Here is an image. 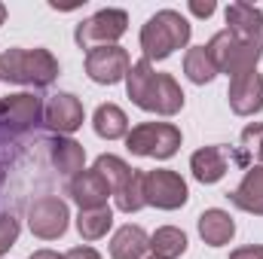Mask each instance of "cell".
<instances>
[{"label": "cell", "mask_w": 263, "mask_h": 259, "mask_svg": "<svg viewBox=\"0 0 263 259\" xmlns=\"http://www.w3.org/2000/svg\"><path fill=\"white\" fill-rule=\"evenodd\" d=\"M230 259H263V247H242V250H233Z\"/></svg>", "instance_id": "cell-28"}, {"label": "cell", "mask_w": 263, "mask_h": 259, "mask_svg": "<svg viewBox=\"0 0 263 259\" xmlns=\"http://www.w3.org/2000/svg\"><path fill=\"white\" fill-rule=\"evenodd\" d=\"M95 171L107 180V186H110V192L114 195L120 192V189L132 180V174H135L129 165H126L123 159H117V156H101V159L95 162Z\"/></svg>", "instance_id": "cell-22"}, {"label": "cell", "mask_w": 263, "mask_h": 259, "mask_svg": "<svg viewBox=\"0 0 263 259\" xmlns=\"http://www.w3.org/2000/svg\"><path fill=\"white\" fill-rule=\"evenodd\" d=\"M190 9L196 12V15H211L214 12V3L208 0V3H190Z\"/></svg>", "instance_id": "cell-30"}, {"label": "cell", "mask_w": 263, "mask_h": 259, "mask_svg": "<svg viewBox=\"0 0 263 259\" xmlns=\"http://www.w3.org/2000/svg\"><path fill=\"white\" fill-rule=\"evenodd\" d=\"M126 25H129V15L123 9H101L98 15H92L89 21L77 28V43L86 49L114 46V40L126 34Z\"/></svg>", "instance_id": "cell-6"}, {"label": "cell", "mask_w": 263, "mask_h": 259, "mask_svg": "<svg viewBox=\"0 0 263 259\" xmlns=\"http://www.w3.org/2000/svg\"><path fill=\"white\" fill-rule=\"evenodd\" d=\"M15 235H18V223H15L12 217H0V253H3L6 247H12Z\"/></svg>", "instance_id": "cell-27"}, {"label": "cell", "mask_w": 263, "mask_h": 259, "mask_svg": "<svg viewBox=\"0 0 263 259\" xmlns=\"http://www.w3.org/2000/svg\"><path fill=\"white\" fill-rule=\"evenodd\" d=\"M184 70H187V76H190L193 82H208V79H214V73H217V67H214V61H211V55H208L205 46H196V49L187 52Z\"/></svg>", "instance_id": "cell-24"}, {"label": "cell", "mask_w": 263, "mask_h": 259, "mask_svg": "<svg viewBox=\"0 0 263 259\" xmlns=\"http://www.w3.org/2000/svg\"><path fill=\"white\" fill-rule=\"evenodd\" d=\"M263 162V125H248L242 131V159L239 162Z\"/></svg>", "instance_id": "cell-26"}, {"label": "cell", "mask_w": 263, "mask_h": 259, "mask_svg": "<svg viewBox=\"0 0 263 259\" xmlns=\"http://www.w3.org/2000/svg\"><path fill=\"white\" fill-rule=\"evenodd\" d=\"M208 55L217 70H227L230 76H242V73H251L257 58L263 52V40H239L233 37L230 31H220L208 46Z\"/></svg>", "instance_id": "cell-4"}, {"label": "cell", "mask_w": 263, "mask_h": 259, "mask_svg": "<svg viewBox=\"0 0 263 259\" xmlns=\"http://www.w3.org/2000/svg\"><path fill=\"white\" fill-rule=\"evenodd\" d=\"M86 73L95 82H120L129 76V52L120 46H95L86 55Z\"/></svg>", "instance_id": "cell-8"}, {"label": "cell", "mask_w": 263, "mask_h": 259, "mask_svg": "<svg viewBox=\"0 0 263 259\" xmlns=\"http://www.w3.org/2000/svg\"><path fill=\"white\" fill-rule=\"evenodd\" d=\"M187 40H190V25H187V18H181V12H175V9H162V12H156L147 25H144V31H141V46H144V52H147V61L150 58H168L175 49H181V46H187Z\"/></svg>", "instance_id": "cell-2"}, {"label": "cell", "mask_w": 263, "mask_h": 259, "mask_svg": "<svg viewBox=\"0 0 263 259\" xmlns=\"http://www.w3.org/2000/svg\"><path fill=\"white\" fill-rule=\"evenodd\" d=\"M129 98L138 107L156 110L162 116H172V113H178L184 107L181 85L168 73H153L147 58L129 67Z\"/></svg>", "instance_id": "cell-1"}, {"label": "cell", "mask_w": 263, "mask_h": 259, "mask_svg": "<svg viewBox=\"0 0 263 259\" xmlns=\"http://www.w3.org/2000/svg\"><path fill=\"white\" fill-rule=\"evenodd\" d=\"M37 116H40V98L34 95H12L0 101V122L9 128H25L37 122Z\"/></svg>", "instance_id": "cell-13"}, {"label": "cell", "mask_w": 263, "mask_h": 259, "mask_svg": "<svg viewBox=\"0 0 263 259\" xmlns=\"http://www.w3.org/2000/svg\"><path fill=\"white\" fill-rule=\"evenodd\" d=\"M144 201L162 210H175L187 201V183L175 171H147L144 174Z\"/></svg>", "instance_id": "cell-7"}, {"label": "cell", "mask_w": 263, "mask_h": 259, "mask_svg": "<svg viewBox=\"0 0 263 259\" xmlns=\"http://www.w3.org/2000/svg\"><path fill=\"white\" fill-rule=\"evenodd\" d=\"M46 122L55 131H65L70 134L73 128L83 125V104L73 98V95H55L46 107Z\"/></svg>", "instance_id": "cell-14"}, {"label": "cell", "mask_w": 263, "mask_h": 259, "mask_svg": "<svg viewBox=\"0 0 263 259\" xmlns=\"http://www.w3.org/2000/svg\"><path fill=\"white\" fill-rule=\"evenodd\" d=\"M150 247H153L156 259H175L187 250V235H184L181 229L165 226V229H159V232L150 238Z\"/></svg>", "instance_id": "cell-21"}, {"label": "cell", "mask_w": 263, "mask_h": 259, "mask_svg": "<svg viewBox=\"0 0 263 259\" xmlns=\"http://www.w3.org/2000/svg\"><path fill=\"white\" fill-rule=\"evenodd\" d=\"M233 201L242 210L251 213H263V168H254L245 174V180L239 183V189L233 192Z\"/></svg>", "instance_id": "cell-18"}, {"label": "cell", "mask_w": 263, "mask_h": 259, "mask_svg": "<svg viewBox=\"0 0 263 259\" xmlns=\"http://www.w3.org/2000/svg\"><path fill=\"white\" fill-rule=\"evenodd\" d=\"M147 201H144V174L141 171H135L132 174V180L117 192V207L120 210H138V207H144Z\"/></svg>", "instance_id": "cell-25"}, {"label": "cell", "mask_w": 263, "mask_h": 259, "mask_svg": "<svg viewBox=\"0 0 263 259\" xmlns=\"http://www.w3.org/2000/svg\"><path fill=\"white\" fill-rule=\"evenodd\" d=\"M67 259H101L92 247H73L70 253H67Z\"/></svg>", "instance_id": "cell-29"}, {"label": "cell", "mask_w": 263, "mask_h": 259, "mask_svg": "<svg viewBox=\"0 0 263 259\" xmlns=\"http://www.w3.org/2000/svg\"><path fill=\"white\" fill-rule=\"evenodd\" d=\"M31 229H34V235H40V238H59V235H65L67 229V207L62 198H40L34 207H31Z\"/></svg>", "instance_id": "cell-9"}, {"label": "cell", "mask_w": 263, "mask_h": 259, "mask_svg": "<svg viewBox=\"0 0 263 259\" xmlns=\"http://www.w3.org/2000/svg\"><path fill=\"white\" fill-rule=\"evenodd\" d=\"M3 18H6V6L0 3V25H3Z\"/></svg>", "instance_id": "cell-32"}, {"label": "cell", "mask_w": 263, "mask_h": 259, "mask_svg": "<svg viewBox=\"0 0 263 259\" xmlns=\"http://www.w3.org/2000/svg\"><path fill=\"white\" fill-rule=\"evenodd\" d=\"M31 259H67V256L55 253V250H37V253H31Z\"/></svg>", "instance_id": "cell-31"}, {"label": "cell", "mask_w": 263, "mask_h": 259, "mask_svg": "<svg viewBox=\"0 0 263 259\" xmlns=\"http://www.w3.org/2000/svg\"><path fill=\"white\" fill-rule=\"evenodd\" d=\"M147 247H150V241H147L144 229H138V226H123V229L114 235V241H110V256L114 259H141Z\"/></svg>", "instance_id": "cell-17"}, {"label": "cell", "mask_w": 263, "mask_h": 259, "mask_svg": "<svg viewBox=\"0 0 263 259\" xmlns=\"http://www.w3.org/2000/svg\"><path fill=\"white\" fill-rule=\"evenodd\" d=\"M193 174L199 183H217L227 174V153L220 146H205L193 156Z\"/></svg>", "instance_id": "cell-15"}, {"label": "cell", "mask_w": 263, "mask_h": 259, "mask_svg": "<svg viewBox=\"0 0 263 259\" xmlns=\"http://www.w3.org/2000/svg\"><path fill=\"white\" fill-rule=\"evenodd\" d=\"M52 159L59 165L62 174H83V162H86V153L80 143L73 140H55V149H52Z\"/></svg>", "instance_id": "cell-23"}, {"label": "cell", "mask_w": 263, "mask_h": 259, "mask_svg": "<svg viewBox=\"0 0 263 259\" xmlns=\"http://www.w3.org/2000/svg\"><path fill=\"white\" fill-rule=\"evenodd\" d=\"M110 223H114V213H110V207L104 204V207L83 210V213H80V220H77V229H80V235H83L86 241H95V238L107 235Z\"/></svg>", "instance_id": "cell-20"}, {"label": "cell", "mask_w": 263, "mask_h": 259, "mask_svg": "<svg viewBox=\"0 0 263 259\" xmlns=\"http://www.w3.org/2000/svg\"><path fill=\"white\" fill-rule=\"evenodd\" d=\"M233 232H236V226H233L230 213H223V210H205L199 217V235L211 247H223L233 238Z\"/></svg>", "instance_id": "cell-16"}, {"label": "cell", "mask_w": 263, "mask_h": 259, "mask_svg": "<svg viewBox=\"0 0 263 259\" xmlns=\"http://www.w3.org/2000/svg\"><path fill=\"white\" fill-rule=\"evenodd\" d=\"M126 128H129V119H126V113H123L120 107H114V104H101V107L95 110V131H98L101 137H107V140L123 137Z\"/></svg>", "instance_id": "cell-19"}, {"label": "cell", "mask_w": 263, "mask_h": 259, "mask_svg": "<svg viewBox=\"0 0 263 259\" xmlns=\"http://www.w3.org/2000/svg\"><path fill=\"white\" fill-rule=\"evenodd\" d=\"M153 259H156V256H153Z\"/></svg>", "instance_id": "cell-33"}, {"label": "cell", "mask_w": 263, "mask_h": 259, "mask_svg": "<svg viewBox=\"0 0 263 259\" xmlns=\"http://www.w3.org/2000/svg\"><path fill=\"white\" fill-rule=\"evenodd\" d=\"M70 195L83 204V210H92V207H104V204H107L110 186H107V180L92 168V171H83L80 177H73Z\"/></svg>", "instance_id": "cell-12"}, {"label": "cell", "mask_w": 263, "mask_h": 259, "mask_svg": "<svg viewBox=\"0 0 263 259\" xmlns=\"http://www.w3.org/2000/svg\"><path fill=\"white\" fill-rule=\"evenodd\" d=\"M55 73H59V64L46 49H9L0 55V76L9 82L49 85Z\"/></svg>", "instance_id": "cell-3"}, {"label": "cell", "mask_w": 263, "mask_h": 259, "mask_svg": "<svg viewBox=\"0 0 263 259\" xmlns=\"http://www.w3.org/2000/svg\"><path fill=\"white\" fill-rule=\"evenodd\" d=\"M230 107L239 116H251L263 107V76L257 70L233 76V82H230Z\"/></svg>", "instance_id": "cell-10"}, {"label": "cell", "mask_w": 263, "mask_h": 259, "mask_svg": "<svg viewBox=\"0 0 263 259\" xmlns=\"http://www.w3.org/2000/svg\"><path fill=\"white\" fill-rule=\"evenodd\" d=\"M126 143L138 156L168 159L181 146V131L175 125H168V122H144V125H138L126 134Z\"/></svg>", "instance_id": "cell-5"}, {"label": "cell", "mask_w": 263, "mask_h": 259, "mask_svg": "<svg viewBox=\"0 0 263 259\" xmlns=\"http://www.w3.org/2000/svg\"><path fill=\"white\" fill-rule=\"evenodd\" d=\"M227 25L239 40H263V12L251 3H233L227 9Z\"/></svg>", "instance_id": "cell-11"}]
</instances>
